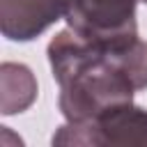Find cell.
<instances>
[{
  "instance_id": "obj_1",
  "label": "cell",
  "mask_w": 147,
  "mask_h": 147,
  "mask_svg": "<svg viewBox=\"0 0 147 147\" xmlns=\"http://www.w3.org/2000/svg\"><path fill=\"white\" fill-rule=\"evenodd\" d=\"M53 80L60 87L57 108L67 122L96 119L110 108L133 103L136 87L101 48L71 28L60 30L46 48Z\"/></svg>"
},
{
  "instance_id": "obj_2",
  "label": "cell",
  "mask_w": 147,
  "mask_h": 147,
  "mask_svg": "<svg viewBox=\"0 0 147 147\" xmlns=\"http://www.w3.org/2000/svg\"><path fill=\"white\" fill-rule=\"evenodd\" d=\"M140 0H69L67 25L101 48H119L138 39L136 7Z\"/></svg>"
},
{
  "instance_id": "obj_3",
  "label": "cell",
  "mask_w": 147,
  "mask_h": 147,
  "mask_svg": "<svg viewBox=\"0 0 147 147\" xmlns=\"http://www.w3.org/2000/svg\"><path fill=\"white\" fill-rule=\"evenodd\" d=\"M53 145H147V110L136 103H124L106 110L96 119L67 122L53 133Z\"/></svg>"
},
{
  "instance_id": "obj_4",
  "label": "cell",
  "mask_w": 147,
  "mask_h": 147,
  "mask_svg": "<svg viewBox=\"0 0 147 147\" xmlns=\"http://www.w3.org/2000/svg\"><path fill=\"white\" fill-rule=\"evenodd\" d=\"M69 0H0V30L9 41H32L64 18Z\"/></svg>"
},
{
  "instance_id": "obj_5",
  "label": "cell",
  "mask_w": 147,
  "mask_h": 147,
  "mask_svg": "<svg viewBox=\"0 0 147 147\" xmlns=\"http://www.w3.org/2000/svg\"><path fill=\"white\" fill-rule=\"evenodd\" d=\"M37 78L32 69L23 62L0 64V113L18 115L37 101Z\"/></svg>"
},
{
  "instance_id": "obj_6",
  "label": "cell",
  "mask_w": 147,
  "mask_h": 147,
  "mask_svg": "<svg viewBox=\"0 0 147 147\" xmlns=\"http://www.w3.org/2000/svg\"><path fill=\"white\" fill-rule=\"evenodd\" d=\"M140 2H145V5H147V0H140Z\"/></svg>"
}]
</instances>
